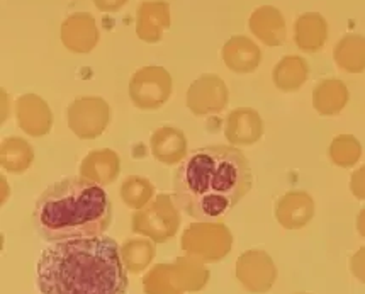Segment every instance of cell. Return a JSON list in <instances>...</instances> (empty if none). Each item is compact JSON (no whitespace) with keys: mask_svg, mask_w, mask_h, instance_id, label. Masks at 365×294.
Returning <instances> with one entry per match:
<instances>
[{"mask_svg":"<svg viewBox=\"0 0 365 294\" xmlns=\"http://www.w3.org/2000/svg\"><path fill=\"white\" fill-rule=\"evenodd\" d=\"M252 168L235 146L211 145L182 160L173 173L175 206L195 221L220 220L252 189Z\"/></svg>","mask_w":365,"mask_h":294,"instance_id":"6da1fadb","label":"cell"},{"mask_svg":"<svg viewBox=\"0 0 365 294\" xmlns=\"http://www.w3.org/2000/svg\"><path fill=\"white\" fill-rule=\"evenodd\" d=\"M36 286L41 294H126L118 242L99 235L48 245L38 258Z\"/></svg>","mask_w":365,"mask_h":294,"instance_id":"7a4b0ae2","label":"cell"},{"mask_svg":"<svg viewBox=\"0 0 365 294\" xmlns=\"http://www.w3.org/2000/svg\"><path fill=\"white\" fill-rule=\"evenodd\" d=\"M113 220L109 196L86 177H68L39 196L33 213L38 235L46 242L104 235Z\"/></svg>","mask_w":365,"mask_h":294,"instance_id":"3957f363","label":"cell"},{"mask_svg":"<svg viewBox=\"0 0 365 294\" xmlns=\"http://www.w3.org/2000/svg\"><path fill=\"white\" fill-rule=\"evenodd\" d=\"M172 77L162 66H145L129 82V96L140 109H158L170 99Z\"/></svg>","mask_w":365,"mask_h":294,"instance_id":"277c9868","label":"cell"},{"mask_svg":"<svg viewBox=\"0 0 365 294\" xmlns=\"http://www.w3.org/2000/svg\"><path fill=\"white\" fill-rule=\"evenodd\" d=\"M187 104L194 114L220 113L228 104V88L217 75H202L190 86Z\"/></svg>","mask_w":365,"mask_h":294,"instance_id":"5b68a950","label":"cell"},{"mask_svg":"<svg viewBox=\"0 0 365 294\" xmlns=\"http://www.w3.org/2000/svg\"><path fill=\"white\" fill-rule=\"evenodd\" d=\"M61 39L63 44L73 53H88L97 44L99 31L96 21L88 14H75L61 26Z\"/></svg>","mask_w":365,"mask_h":294,"instance_id":"8992f818","label":"cell"},{"mask_svg":"<svg viewBox=\"0 0 365 294\" xmlns=\"http://www.w3.org/2000/svg\"><path fill=\"white\" fill-rule=\"evenodd\" d=\"M170 26V7L167 2H143L138 7L136 33L146 43H158Z\"/></svg>","mask_w":365,"mask_h":294,"instance_id":"52a82bcc","label":"cell"},{"mask_svg":"<svg viewBox=\"0 0 365 294\" xmlns=\"http://www.w3.org/2000/svg\"><path fill=\"white\" fill-rule=\"evenodd\" d=\"M313 199L302 191H294V193L282 196L279 199L277 208H275L277 220L286 228H301V226H304L313 218Z\"/></svg>","mask_w":365,"mask_h":294,"instance_id":"ba28073f","label":"cell"},{"mask_svg":"<svg viewBox=\"0 0 365 294\" xmlns=\"http://www.w3.org/2000/svg\"><path fill=\"white\" fill-rule=\"evenodd\" d=\"M248 24L252 33L269 46H279L286 39V21L275 7H258Z\"/></svg>","mask_w":365,"mask_h":294,"instance_id":"9c48e42d","label":"cell"},{"mask_svg":"<svg viewBox=\"0 0 365 294\" xmlns=\"http://www.w3.org/2000/svg\"><path fill=\"white\" fill-rule=\"evenodd\" d=\"M264 124L253 109H237L228 116L226 138L233 145H252L260 140Z\"/></svg>","mask_w":365,"mask_h":294,"instance_id":"30bf717a","label":"cell"},{"mask_svg":"<svg viewBox=\"0 0 365 294\" xmlns=\"http://www.w3.org/2000/svg\"><path fill=\"white\" fill-rule=\"evenodd\" d=\"M260 50L247 36H233L222 48V60L233 72H253L260 64Z\"/></svg>","mask_w":365,"mask_h":294,"instance_id":"8fae6325","label":"cell"},{"mask_svg":"<svg viewBox=\"0 0 365 294\" xmlns=\"http://www.w3.org/2000/svg\"><path fill=\"white\" fill-rule=\"evenodd\" d=\"M242 279L252 291L262 293L272 286L275 269L272 260L264 252H248L242 260Z\"/></svg>","mask_w":365,"mask_h":294,"instance_id":"7c38bea8","label":"cell"},{"mask_svg":"<svg viewBox=\"0 0 365 294\" xmlns=\"http://www.w3.org/2000/svg\"><path fill=\"white\" fill-rule=\"evenodd\" d=\"M349 102V88L338 78H327L314 87L313 106L319 114L335 116Z\"/></svg>","mask_w":365,"mask_h":294,"instance_id":"4fadbf2b","label":"cell"},{"mask_svg":"<svg viewBox=\"0 0 365 294\" xmlns=\"http://www.w3.org/2000/svg\"><path fill=\"white\" fill-rule=\"evenodd\" d=\"M187 141L184 133L175 128H160L151 136V151L165 166L177 163L185 155Z\"/></svg>","mask_w":365,"mask_h":294,"instance_id":"5bb4252c","label":"cell"},{"mask_svg":"<svg viewBox=\"0 0 365 294\" xmlns=\"http://www.w3.org/2000/svg\"><path fill=\"white\" fill-rule=\"evenodd\" d=\"M328 26L319 14H304L296 21V44L302 51L314 53L327 43Z\"/></svg>","mask_w":365,"mask_h":294,"instance_id":"9a60e30c","label":"cell"},{"mask_svg":"<svg viewBox=\"0 0 365 294\" xmlns=\"http://www.w3.org/2000/svg\"><path fill=\"white\" fill-rule=\"evenodd\" d=\"M308 64L301 56H286L275 65L274 83L284 92L297 91L308 78Z\"/></svg>","mask_w":365,"mask_h":294,"instance_id":"2e32d148","label":"cell"},{"mask_svg":"<svg viewBox=\"0 0 365 294\" xmlns=\"http://www.w3.org/2000/svg\"><path fill=\"white\" fill-rule=\"evenodd\" d=\"M335 61L340 69L350 74L365 70V38L359 34H349L341 38L335 48Z\"/></svg>","mask_w":365,"mask_h":294,"instance_id":"e0dca14e","label":"cell"},{"mask_svg":"<svg viewBox=\"0 0 365 294\" xmlns=\"http://www.w3.org/2000/svg\"><path fill=\"white\" fill-rule=\"evenodd\" d=\"M329 157H331L333 163L338 167H354L360 157H362V145L359 143L357 138L350 135H340L331 141Z\"/></svg>","mask_w":365,"mask_h":294,"instance_id":"ac0fdd59","label":"cell"},{"mask_svg":"<svg viewBox=\"0 0 365 294\" xmlns=\"http://www.w3.org/2000/svg\"><path fill=\"white\" fill-rule=\"evenodd\" d=\"M80 172H82V176L86 177V179L102 182V184H109V182H113L115 177H118L119 158L115 153H110L108 162L101 166V163H96V160L93 158L86 157Z\"/></svg>","mask_w":365,"mask_h":294,"instance_id":"d6986e66","label":"cell"},{"mask_svg":"<svg viewBox=\"0 0 365 294\" xmlns=\"http://www.w3.org/2000/svg\"><path fill=\"white\" fill-rule=\"evenodd\" d=\"M350 189H351V193H354L355 198L365 199V166L360 167L359 171H355L354 173H351Z\"/></svg>","mask_w":365,"mask_h":294,"instance_id":"ffe728a7","label":"cell"},{"mask_svg":"<svg viewBox=\"0 0 365 294\" xmlns=\"http://www.w3.org/2000/svg\"><path fill=\"white\" fill-rule=\"evenodd\" d=\"M351 270H354V274L357 275L360 280L365 283V248L359 250L355 253V257L351 258Z\"/></svg>","mask_w":365,"mask_h":294,"instance_id":"44dd1931","label":"cell"},{"mask_svg":"<svg viewBox=\"0 0 365 294\" xmlns=\"http://www.w3.org/2000/svg\"><path fill=\"white\" fill-rule=\"evenodd\" d=\"M126 2L128 0H93L96 7L101 9V11H104V12L119 11V9H121Z\"/></svg>","mask_w":365,"mask_h":294,"instance_id":"7402d4cb","label":"cell"},{"mask_svg":"<svg viewBox=\"0 0 365 294\" xmlns=\"http://www.w3.org/2000/svg\"><path fill=\"white\" fill-rule=\"evenodd\" d=\"M359 231L360 235H364L365 237V209H362L359 215Z\"/></svg>","mask_w":365,"mask_h":294,"instance_id":"603a6c76","label":"cell"}]
</instances>
